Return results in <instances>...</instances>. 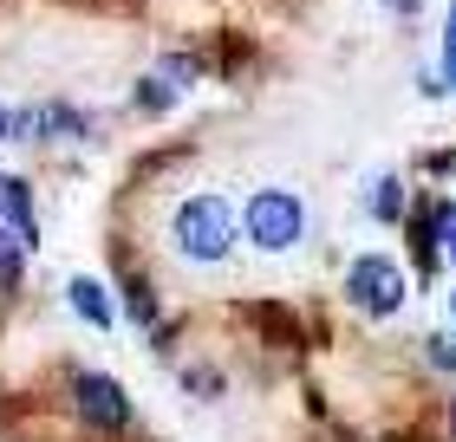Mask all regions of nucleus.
Returning <instances> with one entry per match:
<instances>
[{"instance_id":"f257e3e1","label":"nucleus","mask_w":456,"mask_h":442,"mask_svg":"<svg viewBox=\"0 0 456 442\" xmlns=\"http://www.w3.org/2000/svg\"><path fill=\"white\" fill-rule=\"evenodd\" d=\"M170 241H176L183 261H202V267L228 261V247H235V208H228L222 196H190L176 208Z\"/></svg>"},{"instance_id":"f03ea898","label":"nucleus","mask_w":456,"mask_h":442,"mask_svg":"<svg viewBox=\"0 0 456 442\" xmlns=\"http://www.w3.org/2000/svg\"><path fill=\"white\" fill-rule=\"evenodd\" d=\"M241 235L255 241L261 254H287V247H300L306 241V208H300V196H287V189H261V196H248Z\"/></svg>"},{"instance_id":"7ed1b4c3","label":"nucleus","mask_w":456,"mask_h":442,"mask_svg":"<svg viewBox=\"0 0 456 442\" xmlns=\"http://www.w3.org/2000/svg\"><path fill=\"white\" fill-rule=\"evenodd\" d=\"M346 293H352V306H359L365 319H391V312L404 306V267L391 254H359L352 273H346Z\"/></svg>"},{"instance_id":"20e7f679","label":"nucleus","mask_w":456,"mask_h":442,"mask_svg":"<svg viewBox=\"0 0 456 442\" xmlns=\"http://www.w3.org/2000/svg\"><path fill=\"white\" fill-rule=\"evenodd\" d=\"M72 410L86 416L92 430H124L131 423V397L118 390V377H105V371H86V377H72Z\"/></svg>"},{"instance_id":"39448f33","label":"nucleus","mask_w":456,"mask_h":442,"mask_svg":"<svg viewBox=\"0 0 456 442\" xmlns=\"http://www.w3.org/2000/svg\"><path fill=\"white\" fill-rule=\"evenodd\" d=\"M0 221H7L13 228V235L20 241H39V215H33V189L27 182H20V176H0Z\"/></svg>"},{"instance_id":"423d86ee","label":"nucleus","mask_w":456,"mask_h":442,"mask_svg":"<svg viewBox=\"0 0 456 442\" xmlns=\"http://www.w3.org/2000/svg\"><path fill=\"white\" fill-rule=\"evenodd\" d=\"M66 300H72V312H78L86 325H98V332L111 325V293L98 286V280H86V273H78V280L66 286Z\"/></svg>"},{"instance_id":"0eeeda50","label":"nucleus","mask_w":456,"mask_h":442,"mask_svg":"<svg viewBox=\"0 0 456 442\" xmlns=\"http://www.w3.org/2000/svg\"><path fill=\"white\" fill-rule=\"evenodd\" d=\"M20 267H27V241L0 221V286H20Z\"/></svg>"},{"instance_id":"6e6552de","label":"nucleus","mask_w":456,"mask_h":442,"mask_svg":"<svg viewBox=\"0 0 456 442\" xmlns=\"http://www.w3.org/2000/svg\"><path fill=\"white\" fill-rule=\"evenodd\" d=\"M371 215H379V221H398V215H404V182H398V176H379V182H371Z\"/></svg>"},{"instance_id":"1a4fd4ad","label":"nucleus","mask_w":456,"mask_h":442,"mask_svg":"<svg viewBox=\"0 0 456 442\" xmlns=\"http://www.w3.org/2000/svg\"><path fill=\"white\" fill-rule=\"evenodd\" d=\"M430 235H437V254L456 261V202H430Z\"/></svg>"},{"instance_id":"9d476101","label":"nucleus","mask_w":456,"mask_h":442,"mask_svg":"<svg viewBox=\"0 0 456 442\" xmlns=\"http://www.w3.org/2000/svg\"><path fill=\"white\" fill-rule=\"evenodd\" d=\"M430 92H456V0L444 20V78H430Z\"/></svg>"},{"instance_id":"9b49d317","label":"nucleus","mask_w":456,"mask_h":442,"mask_svg":"<svg viewBox=\"0 0 456 442\" xmlns=\"http://www.w3.org/2000/svg\"><path fill=\"white\" fill-rule=\"evenodd\" d=\"M430 365H444V371H456V339H430Z\"/></svg>"},{"instance_id":"f8f14e48","label":"nucleus","mask_w":456,"mask_h":442,"mask_svg":"<svg viewBox=\"0 0 456 442\" xmlns=\"http://www.w3.org/2000/svg\"><path fill=\"white\" fill-rule=\"evenodd\" d=\"M131 312H137L143 325H151V319H157V300H151V293H143V286H131Z\"/></svg>"},{"instance_id":"ddd939ff","label":"nucleus","mask_w":456,"mask_h":442,"mask_svg":"<svg viewBox=\"0 0 456 442\" xmlns=\"http://www.w3.org/2000/svg\"><path fill=\"white\" fill-rule=\"evenodd\" d=\"M13 137V117H7V104H0V143H7Z\"/></svg>"},{"instance_id":"4468645a","label":"nucleus","mask_w":456,"mask_h":442,"mask_svg":"<svg viewBox=\"0 0 456 442\" xmlns=\"http://www.w3.org/2000/svg\"><path fill=\"white\" fill-rule=\"evenodd\" d=\"M385 7H398V13H411V7H418V0H385Z\"/></svg>"},{"instance_id":"2eb2a0df","label":"nucleus","mask_w":456,"mask_h":442,"mask_svg":"<svg viewBox=\"0 0 456 442\" xmlns=\"http://www.w3.org/2000/svg\"><path fill=\"white\" fill-rule=\"evenodd\" d=\"M450 430H456V404H450Z\"/></svg>"},{"instance_id":"dca6fc26","label":"nucleus","mask_w":456,"mask_h":442,"mask_svg":"<svg viewBox=\"0 0 456 442\" xmlns=\"http://www.w3.org/2000/svg\"><path fill=\"white\" fill-rule=\"evenodd\" d=\"M450 306H456V293H450Z\"/></svg>"}]
</instances>
